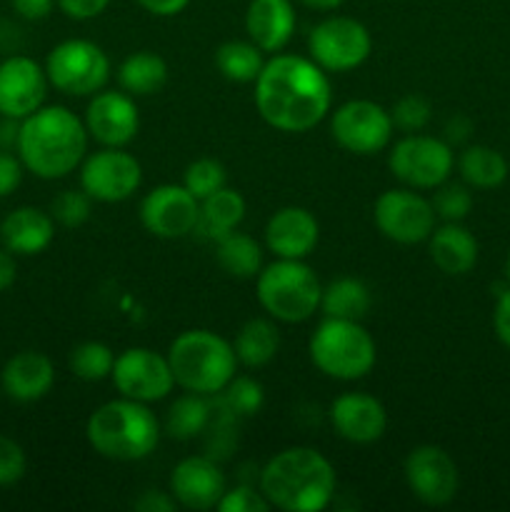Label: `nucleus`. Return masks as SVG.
<instances>
[{"instance_id": "16", "label": "nucleus", "mask_w": 510, "mask_h": 512, "mask_svg": "<svg viewBox=\"0 0 510 512\" xmlns=\"http://www.w3.org/2000/svg\"><path fill=\"white\" fill-rule=\"evenodd\" d=\"M200 218V200L185 190V185L165 183L150 190L140 203V223L150 235L163 240H178L195 233Z\"/></svg>"}, {"instance_id": "43", "label": "nucleus", "mask_w": 510, "mask_h": 512, "mask_svg": "<svg viewBox=\"0 0 510 512\" xmlns=\"http://www.w3.org/2000/svg\"><path fill=\"white\" fill-rule=\"evenodd\" d=\"M55 3H58V8L63 10L68 18L90 20V18H98L100 13H105L110 0H55Z\"/></svg>"}, {"instance_id": "8", "label": "nucleus", "mask_w": 510, "mask_h": 512, "mask_svg": "<svg viewBox=\"0 0 510 512\" xmlns=\"http://www.w3.org/2000/svg\"><path fill=\"white\" fill-rule=\"evenodd\" d=\"M45 73L55 90L73 98H88L105 88L110 78V58L98 43L70 38L55 45L45 60Z\"/></svg>"}, {"instance_id": "33", "label": "nucleus", "mask_w": 510, "mask_h": 512, "mask_svg": "<svg viewBox=\"0 0 510 512\" xmlns=\"http://www.w3.org/2000/svg\"><path fill=\"white\" fill-rule=\"evenodd\" d=\"M263 65V50L250 38L228 40L215 50V68L230 83H255Z\"/></svg>"}, {"instance_id": "31", "label": "nucleus", "mask_w": 510, "mask_h": 512, "mask_svg": "<svg viewBox=\"0 0 510 512\" xmlns=\"http://www.w3.org/2000/svg\"><path fill=\"white\" fill-rule=\"evenodd\" d=\"M213 423V405L208 403V395L185 393L175 400L165 413V433L173 440H195L203 435Z\"/></svg>"}, {"instance_id": "1", "label": "nucleus", "mask_w": 510, "mask_h": 512, "mask_svg": "<svg viewBox=\"0 0 510 512\" xmlns=\"http://www.w3.org/2000/svg\"><path fill=\"white\" fill-rule=\"evenodd\" d=\"M333 105L328 73L303 55H275L255 78L260 118L283 133H305L323 123Z\"/></svg>"}, {"instance_id": "45", "label": "nucleus", "mask_w": 510, "mask_h": 512, "mask_svg": "<svg viewBox=\"0 0 510 512\" xmlns=\"http://www.w3.org/2000/svg\"><path fill=\"white\" fill-rule=\"evenodd\" d=\"M175 500L170 493H160V490H145L138 500H135V510L143 512H173Z\"/></svg>"}, {"instance_id": "27", "label": "nucleus", "mask_w": 510, "mask_h": 512, "mask_svg": "<svg viewBox=\"0 0 510 512\" xmlns=\"http://www.w3.org/2000/svg\"><path fill=\"white\" fill-rule=\"evenodd\" d=\"M168 80V63L153 50L130 53L118 68V83L133 98L155 95Z\"/></svg>"}, {"instance_id": "26", "label": "nucleus", "mask_w": 510, "mask_h": 512, "mask_svg": "<svg viewBox=\"0 0 510 512\" xmlns=\"http://www.w3.org/2000/svg\"><path fill=\"white\" fill-rule=\"evenodd\" d=\"M245 198L233 188H220L213 195L200 200V218L195 233L208 240H220L223 235L233 233L245 220Z\"/></svg>"}, {"instance_id": "34", "label": "nucleus", "mask_w": 510, "mask_h": 512, "mask_svg": "<svg viewBox=\"0 0 510 512\" xmlns=\"http://www.w3.org/2000/svg\"><path fill=\"white\" fill-rule=\"evenodd\" d=\"M68 365L75 378L85 380V383H100L113 373L115 353L110 350V345L100 343V340H85L70 350Z\"/></svg>"}, {"instance_id": "47", "label": "nucleus", "mask_w": 510, "mask_h": 512, "mask_svg": "<svg viewBox=\"0 0 510 512\" xmlns=\"http://www.w3.org/2000/svg\"><path fill=\"white\" fill-rule=\"evenodd\" d=\"M138 5L148 13L158 15V18H173V15L183 13L188 8L190 0H138Z\"/></svg>"}, {"instance_id": "37", "label": "nucleus", "mask_w": 510, "mask_h": 512, "mask_svg": "<svg viewBox=\"0 0 510 512\" xmlns=\"http://www.w3.org/2000/svg\"><path fill=\"white\" fill-rule=\"evenodd\" d=\"M430 203H433L435 215L440 220H445V223H460L473 210V193H470V185L448 183L445 180L443 185L435 188V195Z\"/></svg>"}, {"instance_id": "38", "label": "nucleus", "mask_w": 510, "mask_h": 512, "mask_svg": "<svg viewBox=\"0 0 510 512\" xmlns=\"http://www.w3.org/2000/svg\"><path fill=\"white\" fill-rule=\"evenodd\" d=\"M90 210H93V198L83 188L63 190L50 203V215L55 223L65 225V228H80L90 218Z\"/></svg>"}, {"instance_id": "10", "label": "nucleus", "mask_w": 510, "mask_h": 512, "mask_svg": "<svg viewBox=\"0 0 510 512\" xmlns=\"http://www.w3.org/2000/svg\"><path fill=\"white\" fill-rule=\"evenodd\" d=\"M373 38L360 20L348 15L325 18L310 30L308 53L325 73H348L370 58Z\"/></svg>"}, {"instance_id": "14", "label": "nucleus", "mask_w": 510, "mask_h": 512, "mask_svg": "<svg viewBox=\"0 0 510 512\" xmlns=\"http://www.w3.org/2000/svg\"><path fill=\"white\" fill-rule=\"evenodd\" d=\"M110 380L123 398L148 405L165 400L175 388L168 355H160L150 348L123 350L115 358Z\"/></svg>"}, {"instance_id": "41", "label": "nucleus", "mask_w": 510, "mask_h": 512, "mask_svg": "<svg viewBox=\"0 0 510 512\" xmlns=\"http://www.w3.org/2000/svg\"><path fill=\"white\" fill-rule=\"evenodd\" d=\"M28 460H25V450L20 443H15L8 435H0V488L15 485L23 480Z\"/></svg>"}, {"instance_id": "13", "label": "nucleus", "mask_w": 510, "mask_h": 512, "mask_svg": "<svg viewBox=\"0 0 510 512\" xmlns=\"http://www.w3.org/2000/svg\"><path fill=\"white\" fill-rule=\"evenodd\" d=\"M393 130L390 110L365 98L338 105L330 118V133L335 143L355 155H375L385 150L393 140Z\"/></svg>"}, {"instance_id": "5", "label": "nucleus", "mask_w": 510, "mask_h": 512, "mask_svg": "<svg viewBox=\"0 0 510 512\" xmlns=\"http://www.w3.org/2000/svg\"><path fill=\"white\" fill-rule=\"evenodd\" d=\"M168 363L178 388L185 393L218 395L238 370L235 348L213 330H185L170 343Z\"/></svg>"}, {"instance_id": "35", "label": "nucleus", "mask_w": 510, "mask_h": 512, "mask_svg": "<svg viewBox=\"0 0 510 512\" xmlns=\"http://www.w3.org/2000/svg\"><path fill=\"white\" fill-rule=\"evenodd\" d=\"M218 395L220 405H223V410L230 418H250V415L260 413V408L265 403L263 385L258 380L248 378V375H243V378L235 375Z\"/></svg>"}, {"instance_id": "7", "label": "nucleus", "mask_w": 510, "mask_h": 512, "mask_svg": "<svg viewBox=\"0 0 510 512\" xmlns=\"http://www.w3.org/2000/svg\"><path fill=\"white\" fill-rule=\"evenodd\" d=\"M310 360L323 375L333 380H360L375 368L378 348L360 320L325 318L308 343Z\"/></svg>"}, {"instance_id": "20", "label": "nucleus", "mask_w": 510, "mask_h": 512, "mask_svg": "<svg viewBox=\"0 0 510 512\" xmlns=\"http://www.w3.org/2000/svg\"><path fill=\"white\" fill-rule=\"evenodd\" d=\"M330 425L343 440L353 445H370L383 438L388 413L378 398L368 393H343L330 403Z\"/></svg>"}, {"instance_id": "9", "label": "nucleus", "mask_w": 510, "mask_h": 512, "mask_svg": "<svg viewBox=\"0 0 510 512\" xmlns=\"http://www.w3.org/2000/svg\"><path fill=\"white\" fill-rule=\"evenodd\" d=\"M388 168L400 183L415 190H435L450 180L455 155L450 143L433 135L405 133L388 153Z\"/></svg>"}, {"instance_id": "48", "label": "nucleus", "mask_w": 510, "mask_h": 512, "mask_svg": "<svg viewBox=\"0 0 510 512\" xmlns=\"http://www.w3.org/2000/svg\"><path fill=\"white\" fill-rule=\"evenodd\" d=\"M15 275H18V265H15L13 253L8 248H0V293L15 283Z\"/></svg>"}, {"instance_id": "6", "label": "nucleus", "mask_w": 510, "mask_h": 512, "mask_svg": "<svg viewBox=\"0 0 510 512\" xmlns=\"http://www.w3.org/2000/svg\"><path fill=\"white\" fill-rule=\"evenodd\" d=\"M255 278L258 303L278 323H305L320 308L323 285L305 260L278 258Z\"/></svg>"}, {"instance_id": "49", "label": "nucleus", "mask_w": 510, "mask_h": 512, "mask_svg": "<svg viewBox=\"0 0 510 512\" xmlns=\"http://www.w3.org/2000/svg\"><path fill=\"white\" fill-rule=\"evenodd\" d=\"M445 133H448L450 143H463L470 135V120H465L463 115H455V118L445 125Z\"/></svg>"}, {"instance_id": "51", "label": "nucleus", "mask_w": 510, "mask_h": 512, "mask_svg": "<svg viewBox=\"0 0 510 512\" xmlns=\"http://www.w3.org/2000/svg\"><path fill=\"white\" fill-rule=\"evenodd\" d=\"M505 280H508V285H510V255H508V260H505Z\"/></svg>"}, {"instance_id": "32", "label": "nucleus", "mask_w": 510, "mask_h": 512, "mask_svg": "<svg viewBox=\"0 0 510 512\" xmlns=\"http://www.w3.org/2000/svg\"><path fill=\"white\" fill-rule=\"evenodd\" d=\"M215 260L230 278L248 280L255 278L263 268V250H260L258 240L250 238L248 233L233 230L215 240Z\"/></svg>"}, {"instance_id": "42", "label": "nucleus", "mask_w": 510, "mask_h": 512, "mask_svg": "<svg viewBox=\"0 0 510 512\" xmlns=\"http://www.w3.org/2000/svg\"><path fill=\"white\" fill-rule=\"evenodd\" d=\"M23 160L10 155L8 150H0V198H8L15 193L23 180Z\"/></svg>"}, {"instance_id": "40", "label": "nucleus", "mask_w": 510, "mask_h": 512, "mask_svg": "<svg viewBox=\"0 0 510 512\" xmlns=\"http://www.w3.org/2000/svg\"><path fill=\"white\" fill-rule=\"evenodd\" d=\"M215 510L220 512H268L270 503L265 500V495L260 493V488L253 485H235L223 493V498L218 500Z\"/></svg>"}, {"instance_id": "19", "label": "nucleus", "mask_w": 510, "mask_h": 512, "mask_svg": "<svg viewBox=\"0 0 510 512\" xmlns=\"http://www.w3.org/2000/svg\"><path fill=\"white\" fill-rule=\"evenodd\" d=\"M228 490L225 475L213 458L190 455L183 458L170 473V495L180 508L195 512L213 510Z\"/></svg>"}, {"instance_id": "15", "label": "nucleus", "mask_w": 510, "mask_h": 512, "mask_svg": "<svg viewBox=\"0 0 510 512\" xmlns=\"http://www.w3.org/2000/svg\"><path fill=\"white\" fill-rule=\"evenodd\" d=\"M403 470L410 493L430 508H443L458 495V465L438 445H420L410 450Z\"/></svg>"}, {"instance_id": "46", "label": "nucleus", "mask_w": 510, "mask_h": 512, "mask_svg": "<svg viewBox=\"0 0 510 512\" xmlns=\"http://www.w3.org/2000/svg\"><path fill=\"white\" fill-rule=\"evenodd\" d=\"M13 10L25 20H43L53 13V8L58 3L55 0H10Z\"/></svg>"}, {"instance_id": "12", "label": "nucleus", "mask_w": 510, "mask_h": 512, "mask_svg": "<svg viewBox=\"0 0 510 512\" xmlns=\"http://www.w3.org/2000/svg\"><path fill=\"white\" fill-rule=\"evenodd\" d=\"M375 228L400 245H418L435 230L433 203L415 193V188H393L378 195L373 208Z\"/></svg>"}, {"instance_id": "23", "label": "nucleus", "mask_w": 510, "mask_h": 512, "mask_svg": "<svg viewBox=\"0 0 510 512\" xmlns=\"http://www.w3.org/2000/svg\"><path fill=\"white\" fill-rule=\"evenodd\" d=\"M0 383H3L5 395L10 400L35 403V400L45 398L53 388L55 368L48 355L38 353V350H23L5 363Z\"/></svg>"}, {"instance_id": "36", "label": "nucleus", "mask_w": 510, "mask_h": 512, "mask_svg": "<svg viewBox=\"0 0 510 512\" xmlns=\"http://www.w3.org/2000/svg\"><path fill=\"white\" fill-rule=\"evenodd\" d=\"M225 183H228V173H225L223 163L215 158L193 160L183 173L185 190L198 200L208 198L215 190L225 188Z\"/></svg>"}, {"instance_id": "24", "label": "nucleus", "mask_w": 510, "mask_h": 512, "mask_svg": "<svg viewBox=\"0 0 510 512\" xmlns=\"http://www.w3.org/2000/svg\"><path fill=\"white\" fill-rule=\"evenodd\" d=\"M0 238L13 255H38L53 243L55 220L53 215L40 208H15L0 223Z\"/></svg>"}, {"instance_id": "11", "label": "nucleus", "mask_w": 510, "mask_h": 512, "mask_svg": "<svg viewBox=\"0 0 510 512\" xmlns=\"http://www.w3.org/2000/svg\"><path fill=\"white\" fill-rule=\"evenodd\" d=\"M143 183V165L125 148H100L80 163V188L95 203H123Z\"/></svg>"}, {"instance_id": "22", "label": "nucleus", "mask_w": 510, "mask_h": 512, "mask_svg": "<svg viewBox=\"0 0 510 512\" xmlns=\"http://www.w3.org/2000/svg\"><path fill=\"white\" fill-rule=\"evenodd\" d=\"M293 0H250L245 10V30L248 38L263 53H280L295 33Z\"/></svg>"}, {"instance_id": "39", "label": "nucleus", "mask_w": 510, "mask_h": 512, "mask_svg": "<svg viewBox=\"0 0 510 512\" xmlns=\"http://www.w3.org/2000/svg\"><path fill=\"white\" fill-rule=\"evenodd\" d=\"M430 115H433V108H430L428 100L418 93H408L393 105L390 110V118H393V125L403 133H420L425 125L430 123Z\"/></svg>"}, {"instance_id": "50", "label": "nucleus", "mask_w": 510, "mask_h": 512, "mask_svg": "<svg viewBox=\"0 0 510 512\" xmlns=\"http://www.w3.org/2000/svg\"><path fill=\"white\" fill-rule=\"evenodd\" d=\"M300 3H303L305 8H310V10H320V13H328V10L340 8L345 0H300Z\"/></svg>"}, {"instance_id": "17", "label": "nucleus", "mask_w": 510, "mask_h": 512, "mask_svg": "<svg viewBox=\"0 0 510 512\" xmlns=\"http://www.w3.org/2000/svg\"><path fill=\"white\" fill-rule=\"evenodd\" d=\"M88 135L103 148H125L140 130V113L125 90H98L85 108Z\"/></svg>"}, {"instance_id": "18", "label": "nucleus", "mask_w": 510, "mask_h": 512, "mask_svg": "<svg viewBox=\"0 0 510 512\" xmlns=\"http://www.w3.org/2000/svg\"><path fill=\"white\" fill-rule=\"evenodd\" d=\"M48 73L38 60L28 55H13L0 63V115L8 120H23L45 105Z\"/></svg>"}, {"instance_id": "44", "label": "nucleus", "mask_w": 510, "mask_h": 512, "mask_svg": "<svg viewBox=\"0 0 510 512\" xmlns=\"http://www.w3.org/2000/svg\"><path fill=\"white\" fill-rule=\"evenodd\" d=\"M493 328L500 343L510 350V288H505L503 293H498V300H495Z\"/></svg>"}, {"instance_id": "21", "label": "nucleus", "mask_w": 510, "mask_h": 512, "mask_svg": "<svg viewBox=\"0 0 510 512\" xmlns=\"http://www.w3.org/2000/svg\"><path fill=\"white\" fill-rule=\"evenodd\" d=\"M320 240V225L310 210L288 205L270 215L265 225V245L275 258L305 260L313 255Z\"/></svg>"}, {"instance_id": "30", "label": "nucleus", "mask_w": 510, "mask_h": 512, "mask_svg": "<svg viewBox=\"0 0 510 512\" xmlns=\"http://www.w3.org/2000/svg\"><path fill=\"white\" fill-rule=\"evenodd\" d=\"M373 305L370 288L358 278H338L328 283L320 295V310L325 318L363 320Z\"/></svg>"}, {"instance_id": "2", "label": "nucleus", "mask_w": 510, "mask_h": 512, "mask_svg": "<svg viewBox=\"0 0 510 512\" xmlns=\"http://www.w3.org/2000/svg\"><path fill=\"white\" fill-rule=\"evenodd\" d=\"M88 128L65 105H43L20 120L18 158L25 170L43 180H58L80 168L88 155Z\"/></svg>"}, {"instance_id": "4", "label": "nucleus", "mask_w": 510, "mask_h": 512, "mask_svg": "<svg viewBox=\"0 0 510 512\" xmlns=\"http://www.w3.org/2000/svg\"><path fill=\"white\" fill-rule=\"evenodd\" d=\"M160 420L148 403H138L120 395L118 400L100 405L85 423L90 448L115 463L145 460L160 443Z\"/></svg>"}, {"instance_id": "28", "label": "nucleus", "mask_w": 510, "mask_h": 512, "mask_svg": "<svg viewBox=\"0 0 510 512\" xmlns=\"http://www.w3.org/2000/svg\"><path fill=\"white\" fill-rule=\"evenodd\" d=\"M235 358L245 368H263L278 355L280 330L273 318H253L235 335Z\"/></svg>"}, {"instance_id": "3", "label": "nucleus", "mask_w": 510, "mask_h": 512, "mask_svg": "<svg viewBox=\"0 0 510 512\" xmlns=\"http://www.w3.org/2000/svg\"><path fill=\"white\" fill-rule=\"evenodd\" d=\"M258 488L270 508L320 512L335 498V468L320 450L295 445L275 453L258 475Z\"/></svg>"}, {"instance_id": "29", "label": "nucleus", "mask_w": 510, "mask_h": 512, "mask_svg": "<svg viewBox=\"0 0 510 512\" xmlns=\"http://www.w3.org/2000/svg\"><path fill=\"white\" fill-rule=\"evenodd\" d=\"M460 178L478 190H493L508 180V160L488 145H468L458 158Z\"/></svg>"}, {"instance_id": "25", "label": "nucleus", "mask_w": 510, "mask_h": 512, "mask_svg": "<svg viewBox=\"0 0 510 512\" xmlns=\"http://www.w3.org/2000/svg\"><path fill=\"white\" fill-rule=\"evenodd\" d=\"M428 253L445 275H465L478 263V240L465 225L443 223L428 238Z\"/></svg>"}]
</instances>
